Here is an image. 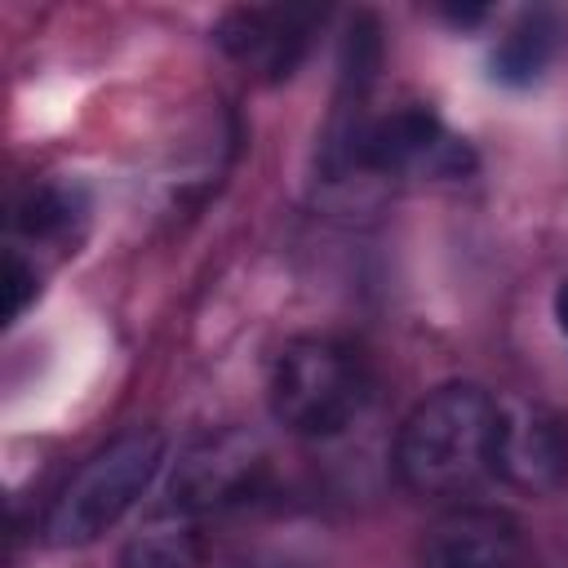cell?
<instances>
[{"label": "cell", "mask_w": 568, "mask_h": 568, "mask_svg": "<svg viewBox=\"0 0 568 568\" xmlns=\"http://www.w3.org/2000/svg\"><path fill=\"white\" fill-rule=\"evenodd\" d=\"M501 399L479 382L426 390L395 430V475L413 497H462L497 475Z\"/></svg>", "instance_id": "6da1fadb"}, {"label": "cell", "mask_w": 568, "mask_h": 568, "mask_svg": "<svg viewBox=\"0 0 568 568\" xmlns=\"http://www.w3.org/2000/svg\"><path fill=\"white\" fill-rule=\"evenodd\" d=\"M271 417L302 439H337L346 435L373 404V368L359 346L306 333L284 342L266 377Z\"/></svg>", "instance_id": "7a4b0ae2"}, {"label": "cell", "mask_w": 568, "mask_h": 568, "mask_svg": "<svg viewBox=\"0 0 568 568\" xmlns=\"http://www.w3.org/2000/svg\"><path fill=\"white\" fill-rule=\"evenodd\" d=\"M164 435L155 426H133L102 444L58 493L44 515V541L58 550H80L102 541L151 488L164 466Z\"/></svg>", "instance_id": "3957f363"}, {"label": "cell", "mask_w": 568, "mask_h": 568, "mask_svg": "<svg viewBox=\"0 0 568 568\" xmlns=\"http://www.w3.org/2000/svg\"><path fill=\"white\" fill-rule=\"evenodd\" d=\"M324 160L328 169H359V173H386V178H408V173L462 178L475 164L470 146L453 138L430 106H417V102L382 115H364L359 129Z\"/></svg>", "instance_id": "277c9868"}, {"label": "cell", "mask_w": 568, "mask_h": 568, "mask_svg": "<svg viewBox=\"0 0 568 568\" xmlns=\"http://www.w3.org/2000/svg\"><path fill=\"white\" fill-rule=\"evenodd\" d=\"M262 470H266V457L253 435L244 430L209 435L195 448H186V457L178 462L169 484V506L195 519L209 510H226L257 493Z\"/></svg>", "instance_id": "5b68a950"}, {"label": "cell", "mask_w": 568, "mask_h": 568, "mask_svg": "<svg viewBox=\"0 0 568 568\" xmlns=\"http://www.w3.org/2000/svg\"><path fill=\"white\" fill-rule=\"evenodd\" d=\"M315 22H320V9H306V4H240L217 18L213 40L240 67L275 84V80H288L306 58Z\"/></svg>", "instance_id": "8992f818"}, {"label": "cell", "mask_w": 568, "mask_h": 568, "mask_svg": "<svg viewBox=\"0 0 568 568\" xmlns=\"http://www.w3.org/2000/svg\"><path fill=\"white\" fill-rule=\"evenodd\" d=\"M422 568H528L519 524L497 506L444 510L417 546Z\"/></svg>", "instance_id": "52a82bcc"}, {"label": "cell", "mask_w": 568, "mask_h": 568, "mask_svg": "<svg viewBox=\"0 0 568 568\" xmlns=\"http://www.w3.org/2000/svg\"><path fill=\"white\" fill-rule=\"evenodd\" d=\"M564 470L559 430L546 413L528 404L501 399V430H497V475L519 488H546Z\"/></svg>", "instance_id": "ba28073f"}, {"label": "cell", "mask_w": 568, "mask_h": 568, "mask_svg": "<svg viewBox=\"0 0 568 568\" xmlns=\"http://www.w3.org/2000/svg\"><path fill=\"white\" fill-rule=\"evenodd\" d=\"M564 44V18L555 9H524L493 49V80L524 89L537 84Z\"/></svg>", "instance_id": "9c48e42d"}, {"label": "cell", "mask_w": 568, "mask_h": 568, "mask_svg": "<svg viewBox=\"0 0 568 568\" xmlns=\"http://www.w3.org/2000/svg\"><path fill=\"white\" fill-rule=\"evenodd\" d=\"M115 568H204V532L195 515L160 510L120 550Z\"/></svg>", "instance_id": "30bf717a"}, {"label": "cell", "mask_w": 568, "mask_h": 568, "mask_svg": "<svg viewBox=\"0 0 568 568\" xmlns=\"http://www.w3.org/2000/svg\"><path fill=\"white\" fill-rule=\"evenodd\" d=\"M75 217H80L75 213V191H67V186H36L13 209V231H22L36 244H44V240H62Z\"/></svg>", "instance_id": "8fae6325"}, {"label": "cell", "mask_w": 568, "mask_h": 568, "mask_svg": "<svg viewBox=\"0 0 568 568\" xmlns=\"http://www.w3.org/2000/svg\"><path fill=\"white\" fill-rule=\"evenodd\" d=\"M4 288H9V306H4L9 320H18V315L27 311V302L40 293V271H36V262H27L18 248H9V262H4Z\"/></svg>", "instance_id": "7c38bea8"}, {"label": "cell", "mask_w": 568, "mask_h": 568, "mask_svg": "<svg viewBox=\"0 0 568 568\" xmlns=\"http://www.w3.org/2000/svg\"><path fill=\"white\" fill-rule=\"evenodd\" d=\"M555 320H559V333L568 337V280L555 288Z\"/></svg>", "instance_id": "4fadbf2b"}]
</instances>
